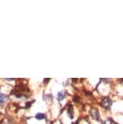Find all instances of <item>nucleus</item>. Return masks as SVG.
<instances>
[{
    "instance_id": "obj_1",
    "label": "nucleus",
    "mask_w": 123,
    "mask_h": 124,
    "mask_svg": "<svg viewBox=\"0 0 123 124\" xmlns=\"http://www.w3.org/2000/svg\"><path fill=\"white\" fill-rule=\"evenodd\" d=\"M101 106L105 109H109L110 106H112V101L109 97H104L101 101Z\"/></svg>"
},
{
    "instance_id": "obj_2",
    "label": "nucleus",
    "mask_w": 123,
    "mask_h": 124,
    "mask_svg": "<svg viewBox=\"0 0 123 124\" xmlns=\"http://www.w3.org/2000/svg\"><path fill=\"white\" fill-rule=\"evenodd\" d=\"M90 115L94 120L96 121H100L101 120V115H100V112L98 110V109L94 107V108H92L91 110H90Z\"/></svg>"
},
{
    "instance_id": "obj_3",
    "label": "nucleus",
    "mask_w": 123,
    "mask_h": 124,
    "mask_svg": "<svg viewBox=\"0 0 123 124\" xmlns=\"http://www.w3.org/2000/svg\"><path fill=\"white\" fill-rule=\"evenodd\" d=\"M67 114H68L70 118H74V109L72 106H69L68 108H67Z\"/></svg>"
},
{
    "instance_id": "obj_4",
    "label": "nucleus",
    "mask_w": 123,
    "mask_h": 124,
    "mask_svg": "<svg viewBox=\"0 0 123 124\" xmlns=\"http://www.w3.org/2000/svg\"><path fill=\"white\" fill-rule=\"evenodd\" d=\"M65 97V92L64 91H61V92H59L58 93V100L59 101H61L64 99Z\"/></svg>"
},
{
    "instance_id": "obj_5",
    "label": "nucleus",
    "mask_w": 123,
    "mask_h": 124,
    "mask_svg": "<svg viewBox=\"0 0 123 124\" xmlns=\"http://www.w3.org/2000/svg\"><path fill=\"white\" fill-rule=\"evenodd\" d=\"M35 118H36L37 120H41V119H44L45 118V114H41V113H38V114H36V115H35Z\"/></svg>"
},
{
    "instance_id": "obj_6",
    "label": "nucleus",
    "mask_w": 123,
    "mask_h": 124,
    "mask_svg": "<svg viewBox=\"0 0 123 124\" xmlns=\"http://www.w3.org/2000/svg\"><path fill=\"white\" fill-rule=\"evenodd\" d=\"M7 99V97L3 94H0V104H3L5 101V100Z\"/></svg>"
}]
</instances>
